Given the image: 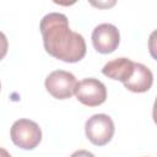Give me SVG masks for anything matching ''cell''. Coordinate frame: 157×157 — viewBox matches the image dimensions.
I'll list each match as a JSON object with an SVG mask.
<instances>
[{
	"mask_svg": "<svg viewBox=\"0 0 157 157\" xmlns=\"http://www.w3.org/2000/svg\"><path fill=\"white\" fill-rule=\"evenodd\" d=\"M45 52L65 63H77L86 55L85 38L70 29L69 20L64 13L50 12L39 23Z\"/></svg>",
	"mask_w": 157,
	"mask_h": 157,
	"instance_id": "cell-1",
	"label": "cell"
},
{
	"mask_svg": "<svg viewBox=\"0 0 157 157\" xmlns=\"http://www.w3.org/2000/svg\"><path fill=\"white\" fill-rule=\"evenodd\" d=\"M10 136L17 147L22 150H33L42 141V130L33 120L18 119L12 124Z\"/></svg>",
	"mask_w": 157,
	"mask_h": 157,
	"instance_id": "cell-2",
	"label": "cell"
},
{
	"mask_svg": "<svg viewBox=\"0 0 157 157\" xmlns=\"http://www.w3.org/2000/svg\"><path fill=\"white\" fill-rule=\"evenodd\" d=\"M115 128L112 118L107 114H93L91 118L86 120L85 124V134L86 137L96 146L107 145L113 135Z\"/></svg>",
	"mask_w": 157,
	"mask_h": 157,
	"instance_id": "cell-3",
	"label": "cell"
},
{
	"mask_svg": "<svg viewBox=\"0 0 157 157\" xmlns=\"http://www.w3.org/2000/svg\"><path fill=\"white\" fill-rule=\"evenodd\" d=\"M74 94L80 103L87 107H97L107 99L105 85L94 77H88L78 81L75 86Z\"/></svg>",
	"mask_w": 157,
	"mask_h": 157,
	"instance_id": "cell-4",
	"label": "cell"
},
{
	"mask_svg": "<svg viewBox=\"0 0 157 157\" xmlns=\"http://www.w3.org/2000/svg\"><path fill=\"white\" fill-rule=\"evenodd\" d=\"M77 81L76 77L65 70H55L45 78V88L56 99H67L74 94Z\"/></svg>",
	"mask_w": 157,
	"mask_h": 157,
	"instance_id": "cell-5",
	"label": "cell"
},
{
	"mask_svg": "<svg viewBox=\"0 0 157 157\" xmlns=\"http://www.w3.org/2000/svg\"><path fill=\"white\" fill-rule=\"evenodd\" d=\"M120 43L119 29L112 23H101L92 32V44L101 54L113 53Z\"/></svg>",
	"mask_w": 157,
	"mask_h": 157,
	"instance_id": "cell-6",
	"label": "cell"
},
{
	"mask_svg": "<svg viewBox=\"0 0 157 157\" xmlns=\"http://www.w3.org/2000/svg\"><path fill=\"white\" fill-rule=\"evenodd\" d=\"M153 83L152 71L140 63H134V71L129 80L124 82V87L135 93L147 92Z\"/></svg>",
	"mask_w": 157,
	"mask_h": 157,
	"instance_id": "cell-7",
	"label": "cell"
},
{
	"mask_svg": "<svg viewBox=\"0 0 157 157\" xmlns=\"http://www.w3.org/2000/svg\"><path fill=\"white\" fill-rule=\"evenodd\" d=\"M134 71V61L128 58H117L108 61L103 69L102 74L108 78L117 80L120 82H126Z\"/></svg>",
	"mask_w": 157,
	"mask_h": 157,
	"instance_id": "cell-8",
	"label": "cell"
},
{
	"mask_svg": "<svg viewBox=\"0 0 157 157\" xmlns=\"http://www.w3.org/2000/svg\"><path fill=\"white\" fill-rule=\"evenodd\" d=\"M7 49H9L7 38L2 32H0V60L5 58V55L7 54Z\"/></svg>",
	"mask_w": 157,
	"mask_h": 157,
	"instance_id": "cell-9",
	"label": "cell"
},
{
	"mask_svg": "<svg viewBox=\"0 0 157 157\" xmlns=\"http://www.w3.org/2000/svg\"><path fill=\"white\" fill-rule=\"evenodd\" d=\"M70 157H94V155L87 150H78V151H75Z\"/></svg>",
	"mask_w": 157,
	"mask_h": 157,
	"instance_id": "cell-10",
	"label": "cell"
},
{
	"mask_svg": "<svg viewBox=\"0 0 157 157\" xmlns=\"http://www.w3.org/2000/svg\"><path fill=\"white\" fill-rule=\"evenodd\" d=\"M0 157H11V155L2 147H0Z\"/></svg>",
	"mask_w": 157,
	"mask_h": 157,
	"instance_id": "cell-11",
	"label": "cell"
},
{
	"mask_svg": "<svg viewBox=\"0 0 157 157\" xmlns=\"http://www.w3.org/2000/svg\"><path fill=\"white\" fill-rule=\"evenodd\" d=\"M0 91H1V83H0Z\"/></svg>",
	"mask_w": 157,
	"mask_h": 157,
	"instance_id": "cell-12",
	"label": "cell"
}]
</instances>
